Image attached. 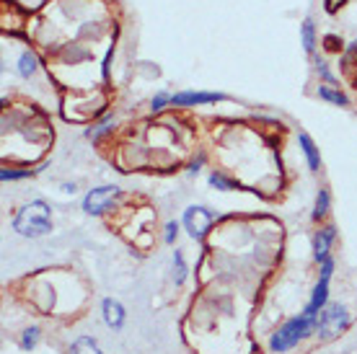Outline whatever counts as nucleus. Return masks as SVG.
<instances>
[{
	"label": "nucleus",
	"mask_w": 357,
	"mask_h": 354,
	"mask_svg": "<svg viewBox=\"0 0 357 354\" xmlns=\"http://www.w3.org/2000/svg\"><path fill=\"white\" fill-rule=\"evenodd\" d=\"M326 300H329V279H319L316 287H313L311 302L305 305V313L313 316V318H319V313L326 308Z\"/></svg>",
	"instance_id": "nucleus-9"
},
{
	"label": "nucleus",
	"mask_w": 357,
	"mask_h": 354,
	"mask_svg": "<svg viewBox=\"0 0 357 354\" xmlns=\"http://www.w3.org/2000/svg\"><path fill=\"white\" fill-rule=\"evenodd\" d=\"M225 101L223 93H202V91H181L176 96H171L174 107H202V104H215Z\"/></svg>",
	"instance_id": "nucleus-6"
},
{
	"label": "nucleus",
	"mask_w": 357,
	"mask_h": 354,
	"mask_svg": "<svg viewBox=\"0 0 357 354\" xmlns=\"http://www.w3.org/2000/svg\"><path fill=\"white\" fill-rule=\"evenodd\" d=\"M334 240H337V228L334 225H326L321 231H316V236H313V259L319 264H321L324 259H329V248Z\"/></svg>",
	"instance_id": "nucleus-7"
},
{
	"label": "nucleus",
	"mask_w": 357,
	"mask_h": 354,
	"mask_svg": "<svg viewBox=\"0 0 357 354\" xmlns=\"http://www.w3.org/2000/svg\"><path fill=\"white\" fill-rule=\"evenodd\" d=\"M321 275H319V279H331V275H334V259H324L321 261V269H319Z\"/></svg>",
	"instance_id": "nucleus-20"
},
{
	"label": "nucleus",
	"mask_w": 357,
	"mask_h": 354,
	"mask_svg": "<svg viewBox=\"0 0 357 354\" xmlns=\"http://www.w3.org/2000/svg\"><path fill=\"white\" fill-rule=\"evenodd\" d=\"M349 326V313L344 305H326V308L319 313V321H316V337L321 339H334L340 337L342 331H347Z\"/></svg>",
	"instance_id": "nucleus-3"
},
{
	"label": "nucleus",
	"mask_w": 357,
	"mask_h": 354,
	"mask_svg": "<svg viewBox=\"0 0 357 354\" xmlns=\"http://www.w3.org/2000/svg\"><path fill=\"white\" fill-rule=\"evenodd\" d=\"M36 72V57L31 52H24L18 57V75L21 78H31Z\"/></svg>",
	"instance_id": "nucleus-14"
},
{
	"label": "nucleus",
	"mask_w": 357,
	"mask_h": 354,
	"mask_svg": "<svg viewBox=\"0 0 357 354\" xmlns=\"http://www.w3.org/2000/svg\"><path fill=\"white\" fill-rule=\"evenodd\" d=\"M70 354H104V352H101V346L96 344V339L81 337V339H75V341H73Z\"/></svg>",
	"instance_id": "nucleus-11"
},
{
	"label": "nucleus",
	"mask_w": 357,
	"mask_h": 354,
	"mask_svg": "<svg viewBox=\"0 0 357 354\" xmlns=\"http://www.w3.org/2000/svg\"><path fill=\"white\" fill-rule=\"evenodd\" d=\"M316 70L321 72V75H324V80H326V83H329V86H331V83H334V75H331V72H329V68H326V62H321V60L316 62Z\"/></svg>",
	"instance_id": "nucleus-25"
},
{
	"label": "nucleus",
	"mask_w": 357,
	"mask_h": 354,
	"mask_svg": "<svg viewBox=\"0 0 357 354\" xmlns=\"http://www.w3.org/2000/svg\"><path fill=\"white\" fill-rule=\"evenodd\" d=\"M119 199V189L116 186H96L89 194L83 197V213L89 215H104L112 210V204Z\"/></svg>",
	"instance_id": "nucleus-5"
},
{
	"label": "nucleus",
	"mask_w": 357,
	"mask_h": 354,
	"mask_svg": "<svg viewBox=\"0 0 357 354\" xmlns=\"http://www.w3.org/2000/svg\"><path fill=\"white\" fill-rule=\"evenodd\" d=\"M13 231L24 238H42L52 231V210L50 204L42 199L29 202L26 207H21L18 215L13 217Z\"/></svg>",
	"instance_id": "nucleus-1"
},
{
	"label": "nucleus",
	"mask_w": 357,
	"mask_h": 354,
	"mask_svg": "<svg viewBox=\"0 0 357 354\" xmlns=\"http://www.w3.org/2000/svg\"><path fill=\"white\" fill-rule=\"evenodd\" d=\"M109 124H112V116H107V119H104V122L98 124V127H93V130H89V132H86V137H93V140H96L98 134L109 132Z\"/></svg>",
	"instance_id": "nucleus-23"
},
{
	"label": "nucleus",
	"mask_w": 357,
	"mask_h": 354,
	"mask_svg": "<svg viewBox=\"0 0 357 354\" xmlns=\"http://www.w3.org/2000/svg\"><path fill=\"white\" fill-rule=\"evenodd\" d=\"M326 213H329V192L326 189H319V197H316V207H313V220L319 222L326 217Z\"/></svg>",
	"instance_id": "nucleus-13"
},
{
	"label": "nucleus",
	"mask_w": 357,
	"mask_h": 354,
	"mask_svg": "<svg viewBox=\"0 0 357 354\" xmlns=\"http://www.w3.org/2000/svg\"><path fill=\"white\" fill-rule=\"evenodd\" d=\"M301 34H303L305 52L311 54L313 49H316V36H313V21H311V18H305V21H303V29H301Z\"/></svg>",
	"instance_id": "nucleus-17"
},
{
	"label": "nucleus",
	"mask_w": 357,
	"mask_h": 354,
	"mask_svg": "<svg viewBox=\"0 0 357 354\" xmlns=\"http://www.w3.org/2000/svg\"><path fill=\"white\" fill-rule=\"evenodd\" d=\"M319 98L329 101V104H337V107H349V98L340 88H334V86H321L319 88Z\"/></svg>",
	"instance_id": "nucleus-12"
},
{
	"label": "nucleus",
	"mask_w": 357,
	"mask_h": 354,
	"mask_svg": "<svg viewBox=\"0 0 357 354\" xmlns=\"http://www.w3.org/2000/svg\"><path fill=\"white\" fill-rule=\"evenodd\" d=\"M181 222H184V228H187V233L192 238L205 240V236L210 233V228H213V222H215V213L207 210V207L195 204V207H187V210H184Z\"/></svg>",
	"instance_id": "nucleus-4"
},
{
	"label": "nucleus",
	"mask_w": 357,
	"mask_h": 354,
	"mask_svg": "<svg viewBox=\"0 0 357 354\" xmlns=\"http://www.w3.org/2000/svg\"><path fill=\"white\" fill-rule=\"evenodd\" d=\"M316 321L319 318L308 316L305 310L303 313H298V316H293V318L285 321V323L272 334V339H269V349L277 354L290 352L293 346H298L303 339H308L313 331H316Z\"/></svg>",
	"instance_id": "nucleus-2"
},
{
	"label": "nucleus",
	"mask_w": 357,
	"mask_h": 354,
	"mask_svg": "<svg viewBox=\"0 0 357 354\" xmlns=\"http://www.w3.org/2000/svg\"><path fill=\"white\" fill-rule=\"evenodd\" d=\"M169 101H171L169 93H155V96H153V101H151V109H153V111H161Z\"/></svg>",
	"instance_id": "nucleus-21"
},
{
	"label": "nucleus",
	"mask_w": 357,
	"mask_h": 354,
	"mask_svg": "<svg viewBox=\"0 0 357 354\" xmlns=\"http://www.w3.org/2000/svg\"><path fill=\"white\" fill-rule=\"evenodd\" d=\"M26 176H29V169L26 171H13V169L0 171V178H3V181H13V178H26Z\"/></svg>",
	"instance_id": "nucleus-19"
},
{
	"label": "nucleus",
	"mask_w": 357,
	"mask_h": 354,
	"mask_svg": "<svg viewBox=\"0 0 357 354\" xmlns=\"http://www.w3.org/2000/svg\"><path fill=\"white\" fill-rule=\"evenodd\" d=\"M324 3H326V10H329V13H337V10L344 6V0H324Z\"/></svg>",
	"instance_id": "nucleus-26"
},
{
	"label": "nucleus",
	"mask_w": 357,
	"mask_h": 354,
	"mask_svg": "<svg viewBox=\"0 0 357 354\" xmlns=\"http://www.w3.org/2000/svg\"><path fill=\"white\" fill-rule=\"evenodd\" d=\"M210 184H213L215 189H220V192H231V189H236V186H238V184H233L228 176H223L220 171H213V174H210Z\"/></svg>",
	"instance_id": "nucleus-18"
},
{
	"label": "nucleus",
	"mask_w": 357,
	"mask_h": 354,
	"mask_svg": "<svg viewBox=\"0 0 357 354\" xmlns=\"http://www.w3.org/2000/svg\"><path fill=\"white\" fill-rule=\"evenodd\" d=\"M101 316H104V323H107L109 328H122L127 318L122 302L114 300V298H107V300L101 302Z\"/></svg>",
	"instance_id": "nucleus-8"
},
{
	"label": "nucleus",
	"mask_w": 357,
	"mask_h": 354,
	"mask_svg": "<svg viewBox=\"0 0 357 354\" xmlns=\"http://www.w3.org/2000/svg\"><path fill=\"white\" fill-rule=\"evenodd\" d=\"M324 47H326L329 52H340V49H342V39H340V36H334V34L324 36Z\"/></svg>",
	"instance_id": "nucleus-22"
},
{
	"label": "nucleus",
	"mask_w": 357,
	"mask_h": 354,
	"mask_svg": "<svg viewBox=\"0 0 357 354\" xmlns=\"http://www.w3.org/2000/svg\"><path fill=\"white\" fill-rule=\"evenodd\" d=\"M176 236H178V222L176 220L166 222V243H174Z\"/></svg>",
	"instance_id": "nucleus-24"
},
{
	"label": "nucleus",
	"mask_w": 357,
	"mask_h": 354,
	"mask_svg": "<svg viewBox=\"0 0 357 354\" xmlns=\"http://www.w3.org/2000/svg\"><path fill=\"white\" fill-rule=\"evenodd\" d=\"M39 337H42V331H39L36 326L26 328V331L21 334V349H26V352L36 349V344H39Z\"/></svg>",
	"instance_id": "nucleus-16"
},
{
	"label": "nucleus",
	"mask_w": 357,
	"mask_h": 354,
	"mask_svg": "<svg viewBox=\"0 0 357 354\" xmlns=\"http://www.w3.org/2000/svg\"><path fill=\"white\" fill-rule=\"evenodd\" d=\"M184 282H187V261H184L181 251H174V284H184Z\"/></svg>",
	"instance_id": "nucleus-15"
},
{
	"label": "nucleus",
	"mask_w": 357,
	"mask_h": 354,
	"mask_svg": "<svg viewBox=\"0 0 357 354\" xmlns=\"http://www.w3.org/2000/svg\"><path fill=\"white\" fill-rule=\"evenodd\" d=\"M298 142H301V148H303V153H305L308 169H311V171L321 169V155H319V148H316V142L311 140V134L301 132V134H298Z\"/></svg>",
	"instance_id": "nucleus-10"
}]
</instances>
